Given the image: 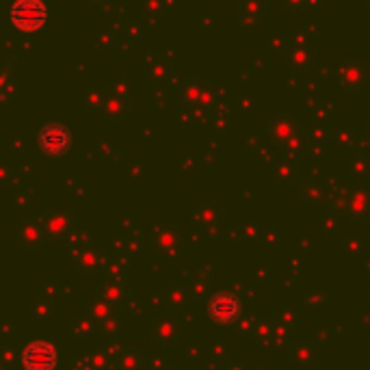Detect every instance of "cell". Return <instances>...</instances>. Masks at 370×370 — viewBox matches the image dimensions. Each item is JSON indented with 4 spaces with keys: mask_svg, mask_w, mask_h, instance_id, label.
Here are the masks:
<instances>
[{
    "mask_svg": "<svg viewBox=\"0 0 370 370\" xmlns=\"http://www.w3.org/2000/svg\"><path fill=\"white\" fill-rule=\"evenodd\" d=\"M11 22L20 31H37L48 20V9L41 0H16L9 11Z\"/></svg>",
    "mask_w": 370,
    "mask_h": 370,
    "instance_id": "1",
    "label": "cell"
},
{
    "mask_svg": "<svg viewBox=\"0 0 370 370\" xmlns=\"http://www.w3.org/2000/svg\"><path fill=\"white\" fill-rule=\"evenodd\" d=\"M22 364L26 370H54V366H57V349L48 345V342H35V345L26 347Z\"/></svg>",
    "mask_w": 370,
    "mask_h": 370,
    "instance_id": "2",
    "label": "cell"
},
{
    "mask_svg": "<svg viewBox=\"0 0 370 370\" xmlns=\"http://www.w3.org/2000/svg\"><path fill=\"white\" fill-rule=\"evenodd\" d=\"M37 141L46 154H63L70 147V132L61 123H50V126H44L39 130Z\"/></svg>",
    "mask_w": 370,
    "mask_h": 370,
    "instance_id": "3",
    "label": "cell"
},
{
    "mask_svg": "<svg viewBox=\"0 0 370 370\" xmlns=\"http://www.w3.org/2000/svg\"><path fill=\"white\" fill-rule=\"evenodd\" d=\"M241 317V301L230 293H219L210 301V319L214 323H234Z\"/></svg>",
    "mask_w": 370,
    "mask_h": 370,
    "instance_id": "4",
    "label": "cell"
},
{
    "mask_svg": "<svg viewBox=\"0 0 370 370\" xmlns=\"http://www.w3.org/2000/svg\"><path fill=\"white\" fill-rule=\"evenodd\" d=\"M72 219H67V217H59V214H52L46 219V232H50L52 236H63L67 234V230H70V223Z\"/></svg>",
    "mask_w": 370,
    "mask_h": 370,
    "instance_id": "5",
    "label": "cell"
},
{
    "mask_svg": "<svg viewBox=\"0 0 370 370\" xmlns=\"http://www.w3.org/2000/svg\"><path fill=\"white\" fill-rule=\"evenodd\" d=\"M87 312L93 321H106L108 314H111V308H108V304H104V299H91Z\"/></svg>",
    "mask_w": 370,
    "mask_h": 370,
    "instance_id": "6",
    "label": "cell"
}]
</instances>
